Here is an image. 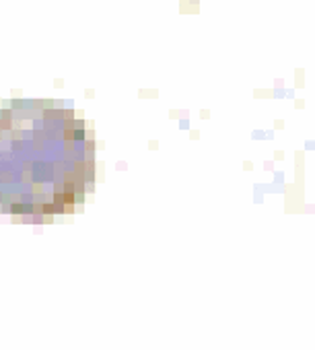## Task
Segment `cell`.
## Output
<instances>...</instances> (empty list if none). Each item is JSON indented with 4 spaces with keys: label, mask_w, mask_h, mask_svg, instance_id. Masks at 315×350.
I'll list each match as a JSON object with an SVG mask.
<instances>
[{
    "label": "cell",
    "mask_w": 315,
    "mask_h": 350,
    "mask_svg": "<svg viewBox=\"0 0 315 350\" xmlns=\"http://www.w3.org/2000/svg\"><path fill=\"white\" fill-rule=\"evenodd\" d=\"M286 97H288V99H292V97H294V91H292V89H288V91H286Z\"/></svg>",
    "instance_id": "obj_4"
},
{
    "label": "cell",
    "mask_w": 315,
    "mask_h": 350,
    "mask_svg": "<svg viewBox=\"0 0 315 350\" xmlns=\"http://www.w3.org/2000/svg\"><path fill=\"white\" fill-rule=\"evenodd\" d=\"M274 95H276L278 99H282V97H286V91H282V89H278V91H276Z\"/></svg>",
    "instance_id": "obj_1"
},
{
    "label": "cell",
    "mask_w": 315,
    "mask_h": 350,
    "mask_svg": "<svg viewBox=\"0 0 315 350\" xmlns=\"http://www.w3.org/2000/svg\"><path fill=\"white\" fill-rule=\"evenodd\" d=\"M282 179H284V175H282V173H276V183H282Z\"/></svg>",
    "instance_id": "obj_3"
},
{
    "label": "cell",
    "mask_w": 315,
    "mask_h": 350,
    "mask_svg": "<svg viewBox=\"0 0 315 350\" xmlns=\"http://www.w3.org/2000/svg\"><path fill=\"white\" fill-rule=\"evenodd\" d=\"M305 148H307V151H313V148H315V144L311 142V140H309V142H305Z\"/></svg>",
    "instance_id": "obj_2"
}]
</instances>
